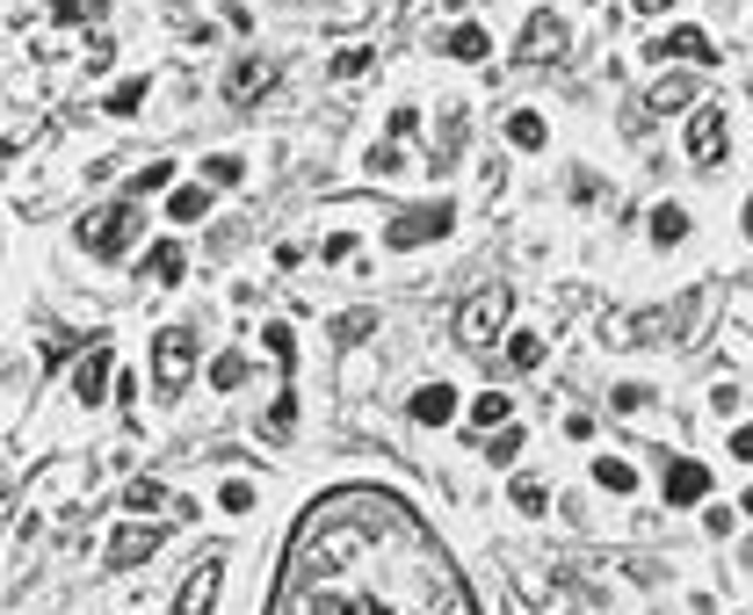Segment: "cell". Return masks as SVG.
<instances>
[{"instance_id":"cell-11","label":"cell","mask_w":753,"mask_h":615,"mask_svg":"<svg viewBox=\"0 0 753 615\" xmlns=\"http://www.w3.org/2000/svg\"><path fill=\"white\" fill-rule=\"evenodd\" d=\"M565 52V22L558 15H529V30H522V58L536 66V58H558Z\"/></svg>"},{"instance_id":"cell-20","label":"cell","mask_w":753,"mask_h":615,"mask_svg":"<svg viewBox=\"0 0 753 615\" xmlns=\"http://www.w3.org/2000/svg\"><path fill=\"white\" fill-rule=\"evenodd\" d=\"M203 211H211V189H175L167 195V217H175V225H196Z\"/></svg>"},{"instance_id":"cell-25","label":"cell","mask_w":753,"mask_h":615,"mask_svg":"<svg viewBox=\"0 0 753 615\" xmlns=\"http://www.w3.org/2000/svg\"><path fill=\"white\" fill-rule=\"evenodd\" d=\"M406 131H413V109H391V138H406ZM369 167H377V175H391V167H399V153H391V145H377V153H369Z\"/></svg>"},{"instance_id":"cell-21","label":"cell","mask_w":753,"mask_h":615,"mask_svg":"<svg viewBox=\"0 0 753 615\" xmlns=\"http://www.w3.org/2000/svg\"><path fill=\"white\" fill-rule=\"evenodd\" d=\"M652 239H660V246L688 239V211H682V203H660V211H652Z\"/></svg>"},{"instance_id":"cell-3","label":"cell","mask_w":753,"mask_h":615,"mask_svg":"<svg viewBox=\"0 0 753 615\" xmlns=\"http://www.w3.org/2000/svg\"><path fill=\"white\" fill-rule=\"evenodd\" d=\"M189 377H196V334H189V326H167V334L153 340V384H159V399H181Z\"/></svg>"},{"instance_id":"cell-1","label":"cell","mask_w":753,"mask_h":615,"mask_svg":"<svg viewBox=\"0 0 753 615\" xmlns=\"http://www.w3.org/2000/svg\"><path fill=\"white\" fill-rule=\"evenodd\" d=\"M268 615H478V601L399 492L341 485L298 514Z\"/></svg>"},{"instance_id":"cell-23","label":"cell","mask_w":753,"mask_h":615,"mask_svg":"<svg viewBox=\"0 0 753 615\" xmlns=\"http://www.w3.org/2000/svg\"><path fill=\"white\" fill-rule=\"evenodd\" d=\"M167 500H175V492H167V485H153V478H139V485L123 492V507H131V514H159Z\"/></svg>"},{"instance_id":"cell-24","label":"cell","mask_w":753,"mask_h":615,"mask_svg":"<svg viewBox=\"0 0 753 615\" xmlns=\"http://www.w3.org/2000/svg\"><path fill=\"white\" fill-rule=\"evenodd\" d=\"M159 189H175V167L167 159H145L139 175H131V195H159Z\"/></svg>"},{"instance_id":"cell-16","label":"cell","mask_w":753,"mask_h":615,"mask_svg":"<svg viewBox=\"0 0 753 615\" xmlns=\"http://www.w3.org/2000/svg\"><path fill=\"white\" fill-rule=\"evenodd\" d=\"M508 138H514V145H522V153H536V145H543V138H551V123H543V116H536V109H514V116H508Z\"/></svg>"},{"instance_id":"cell-27","label":"cell","mask_w":753,"mask_h":615,"mask_svg":"<svg viewBox=\"0 0 753 615\" xmlns=\"http://www.w3.org/2000/svg\"><path fill=\"white\" fill-rule=\"evenodd\" d=\"M688 102H696V88H688L682 72H666L660 88H652V109H688Z\"/></svg>"},{"instance_id":"cell-17","label":"cell","mask_w":753,"mask_h":615,"mask_svg":"<svg viewBox=\"0 0 753 615\" xmlns=\"http://www.w3.org/2000/svg\"><path fill=\"white\" fill-rule=\"evenodd\" d=\"M486 52H492V36L478 30V22H464V30H450V58H464V66H478Z\"/></svg>"},{"instance_id":"cell-19","label":"cell","mask_w":753,"mask_h":615,"mask_svg":"<svg viewBox=\"0 0 753 615\" xmlns=\"http://www.w3.org/2000/svg\"><path fill=\"white\" fill-rule=\"evenodd\" d=\"M145 94H153V80H117V88H109V116H139Z\"/></svg>"},{"instance_id":"cell-32","label":"cell","mask_w":753,"mask_h":615,"mask_svg":"<svg viewBox=\"0 0 753 615\" xmlns=\"http://www.w3.org/2000/svg\"><path fill=\"white\" fill-rule=\"evenodd\" d=\"M58 22H102V0H58Z\"/></svg>"},{"instance_id":"cell-26","label":"cell","mask_w":753,"mask_h":615,"mask_svg":"<svg viewBox=\"0 0 753 615\" xmlns=\"http://www.w3.org/2000/svg\"><path fill=\"white\" fill-rule=\"evenodd\" d=\"M486 457H492V463H514V457H522V427H514V421L492 427V435H486Z\"/></svg>"},{"instance_id":"cell-13","label":"cell","mask_w":753,"mask_h":615,"mask_svg":"<svg viewBox=\"0 0 753 615\" xmlns=\"http://www.w3.org/2000/svg\"><path fill=\"white\" fill-rule=\"evenodd\" d=\"M413 421H421V427L456 421V391L450 384H421V391H413Z\"/></svg>"},{"instance_id":"cell-5","label":"cell","mask_w":753,"mask_h":615,"mask_svg":"<svg viewBox=\"0 0 753 615\" xmlns=\"http://www.w3.org/2000/svg\"><path fill=\"white\" fill-rule=\"evenodd\" d=\"M450 225H456V211H450V203H435V211H406V217H391L385 239H391V246H421V239H442Z\"/></svg>"},{"instance_id":"cell-29","label":"cell","mask_w":753,"mask_h":615,"mask_svg":"<svg viewBox=\"0 0 753 615\" xmlns=\"http://www.w3.org/2000/svg\"><path fill=\"white\" fill-rule=\"evenodd\" d=\"M508 362H514V369H536V362H543V334H514V340H508Z\"/></svg>"},{"instance_id":"cell-35","label":"cell","mask_w":753,"mask_h":615,"mask_svg":"<svg viewBox=\"0 0 753 615\" xmlns=\"http://www.w3.org/2000/svg\"><path fill=\"white\" fill-rule=\"evenodd\" d=\"M732 457H739V463H753V427H739V435H732Z\"/></svg>"},{"instance_id":"cell-12","label":"cell","mask_w":753,"mask_h":615,"mask_svg":"<svg viewBox=\"0 0 753 615\" xmlns=\"http://www.w3.org/2000/svg\"><path fill=\"white\" fill-rule=\"evenodd\" d=\"M702 492H710V471H702L696 457L666 463V500H674V507H688V500H702Z\"/></svg>"},{"instance_id":"cell-22","label":"cell","mask_w":753,"mask_h":615,"mask_svg":"<svg viewBox=\"0 0 753 615\" xmlns=\"http://www.w3.org/2000/svg\"><path fill=\"white\" fill-rule=\"evenodd\" d=\"M595 485H601V492H638V471H631L623 457H601V463H595Z\"/></svg>"},{"instance_id":"cell-10","label":"cell","mask_w":753,"mask_h":615,"mask_svg":"<svg viewBox=\"0 0 753 615\" xmlns=\"http://www.w3.org/2000/svg\"><path fill=\"white\" fill-rule=\"evenodd\" d=\"M153 550H159V528L153 522H131V528H117V536H109V564H145V558H153Z\"/></svg>"},{"instance_id":"cell-31","label":"cell","mask_w":753,"mask_h":615,"mask_svg":"<svg viewBox=\"0 0 753 615\" xmlns=\"http://www.w3.org/2000/svg\"><path fill=\"white\" fill-rule=\"evenodd\" d=\"M514 507H522V514H543V507H551V492H543L536 478H514Z\"/></svg>"},{"instance_id":"cell-2","label":"cell","mask_w":753,"mask_h":615,"mask_svg":"<svg viewBox=\"0 0 753 615\" xmlns=\"http://www.w3.org/2000/svg\"><path fill=\"white\" fill-rule=\"evenodd\" d=\"M139 225H145V211L109 203L102 217H80V246H88V254H102V261H117V254H131V246H139Z\"/></svg>"},{"instance_id":"cell-4","label":"cell","mask_w":753,"mask_h":615,"mask_svg":"<svg viewBox=\"0 0 753 615\" xmlns=\"http://www.w3.org/2000/svg\"><path fill=\"white\" fill-rule=\"evenodd\" d=\"M652 58H688V66H718V44H710V30L682 22V30L652 36Z\"/></svg>"},{"instance_id":"cell-28","label":"cell","mask_w":753,"mask_h":615,"mask_svg":"<svg viewBox=\"0 0 753 615\" xmlns=\"http://www.w3.org/2000/svg\"><path fill=\"white\" fill-rule=\"evenodd\" d=\"M211 384H218V391H240V384H246V355H218V362H211Z\"/></svg>"},{"instance_id":"cell-30","label":"cell","mask_w":753,"mask_h":615,"mask_svg":"<svg viewBox=\"0 0 753 615\" xmlns=\"http://www.w3.org/2000/svg\"><path fill=\"white\" fill-rule=\"evenodd\" d=\"M203 175H211L218 189H232V181L246 175V159H240V153H211V167H203Z\"/></svg>"},{"instance_id":"cell-18","label":"cell","mask_w":753,"mask_h":615,"mask_svg":"<svg viewBox=\"0 0 753 615\" xmlns=\"http://www.w3.org/2000/svg\"><path fill=\"white\" fill-rule=\"evenodd\" d=\"M508 413H514L508 391H486V399L472 405V427H478V435H492V427H508Z\"/></svg>"},{"instance_id":"cell-15","label":"cell","mask_w":753,"mask_h":615,"mask_svg":"<svg viewBox=\"0 0 753 615\" xmlns=\"http://www.w3.org/2000/svg\"><path fill=\"white\" fill-rule=\"evenodd\" d=\"M145 261H153V282H159V290H175V282L189 276V261H181V246H175V239H159Z\"/></svg>"},{"instance_id":"cell-37","label":"cell","mask_w":753,"mask_h":615,"mask_svg":"<svg viewBox=\"0 0 753 615\" xmlns=\"http://www.w3.org/2000/svg\"><path fill=\"white\" fill-rule=\"evenodd\" d=\"M746 232H753V203H746Z\"/></svg>"},{"instance_id":"cell-8","label":"cell","mask_w":753,"mask_h":615,"mask_svg":"<svg viewBox=\"0 0 753 615\" xmlns=\"http://www.w3.org/2000/svg\"><path fill=\"white\" fill-rule=\"evenodd\" d=\"M218 586H225V558H203V564L189 572V586H181V608H175V615H211Z\"/></svg>"},{"instance_id":"cell-6","label":"cell","mask_w":753,"mask_h":615,"mask_svg":"<svg viewBox=\"0 0 753 615\" xmlns=\"http://www.w3.org/2000/svg\"><path fill=\"white\" fill-rule=\"evenodd\" d=\"M500 318H508V298H500V290H478V298L464 304V326H456V334L472 340V348H486V340L500 334Z\"/></svg>"},{"instance_id":"cell-9","label":"cell","mask_w":753,"mask_h":615,"mask_svg":"<svg viewBox=\"0 0 753 615\" xmlns=\"http://www.w3.org/2000/svg\"><path fill=\"white\" fill-rule=\"evenodd\" d=\"M109 377H117V369H109V348H88V355H80V369H73V399L102 405L109 399Z\"/></svg>"},{"instance_id":"cell-36","label":"cell","mask_w":753,"mask_h":615,"mask_svg":"<svg viewBox=\"0 0 753 615\" xmlns=\"http://www.w3.org/2000/svg\"><path fill=\"white\" fill-rule=\"evenodd\" d=\"M638 8H645V15H666V8H674V0H638Z\"/></svg>"},{"instance_id":"cell-33","label":"cell","mask_w":753,"mask_h":615,"mask_svg":"<svg viewBox=\"0 0 753 615\" xmlns=\"http://www.w3.org/2000/svg\"><path fill=\"white\" fill-rule=\"evenodd\" d=\"M218 507H225V514H246V507H254V485H246V478H232V485L218 492Z\"/></svg>"},{"instance_id":"cell-7","label":"cell","mask_w":753,"mask_h":615,"mask_svg":"<svg viewBox=\"0 0 753 615\" xmlns=\"http://www.w3.org/2000/svg\"><path fill=\"white\" fill-rule=\"evenodd\" d=\"M688 159L696 167H718L724 159V109H696L688 116Z\"/></svg>"},{"instance_id":"cell-34","label":"cell","mask_w":753,"mask_h":615,"mask_svg":"<svg viewBox=\"0 0 753 615\" xmlns=\"http://www.w3.org/2000/svg\"><path fill=\"white\" fill-rule=\"evenodd\" d=\"M363 66H369V52H341V58H333V72H341V80H355Z\"/></svg>"},{"instance_id":"cell-38","label":"cell","mask_w":753,"mask_h":615,"mask_svg":"<svg viewBox=\"0 0 753 615\" xmlns=\"http://www.w3.org/2000/svg\"><path fill=\"white\" fill-rule=\"evenodd\" d=\"M746 514H753V492H746Z\"/></svg>"},{"instance_id":"cell-14","label":"cell","mask_w":753,"mask_h":615,"mask_svg":"<svg viewBox=\"0 0 753 615\" xmlns=\"http://www.w3.org/2000/svg\"><path fill=\"white\" fill-rule=\"evenodd\" d=\"M268 80H276V72H268L262 58H240V66H232V80H225V88H232V102H254V94H262Z\"/></svg>"}]
</instances>
